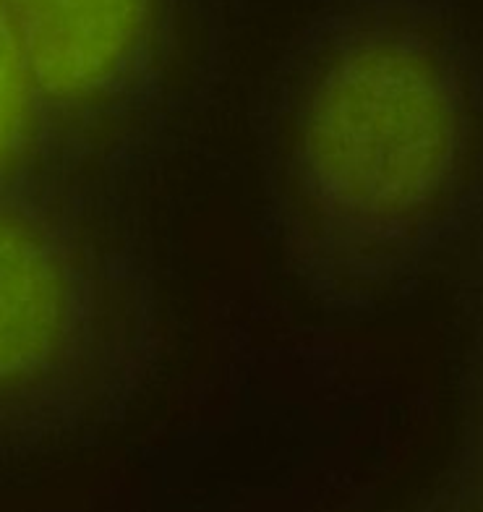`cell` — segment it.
I'll return each mask as SVG.
<instances>
[{"label": "cell", "instance_id": "cell-4", "mask_svg": "<svg viewBox=\"0 0 483 512\" xmlns=\"http://www.w3.org/2000/svg\"><path fill=\"white\" fill-rule=\"evenodd\" d=\"M50 181L74 183L55 157L27 63L0 6V189Z\"/></svg>", "mask_w": 483, "mask_h": 512}, {"label": "cell", "instance_id": "cell-5", "mask_svg": "<svg viewBox=\"0 0 483 512\" xmlns=\"http://www.w3.org/2000/svg\"><path fill=\"white\" fill-rule=\"evenodd\" d=\"M470 411H473V429H476V445L481 452L483 468V293L478 301V327L473 337V356H470Z\"/></svg>", "mask_w": 483, "mask_h": 512}, {"label": "cell", "instance_id": "cell-3", "mask_svg": "<svg viewBox=\"0 0 483 512\" xmlns=\"http://www.w3.org/2000/svg\"><path fill=\"white\" fill-rule=\"evenodd\" d=\"M68 181L128 204L178 157L230 61L225 0H0Z\"/></svg>", "mask_w": 483, "mask_h": 512}, {"label": "cell", "instance_id": "cell-1", "mask_svg": "<svg viewBox=\"0 0 483 512\" xmlns=\"http://www.w3.org/2000/svg\"><path fill=\"white\" fill-rule=\"evenodd\" d=\"M256 162L298 288L392 304L483 236V32L457 0H324L269 71Z\"/></svg>", "mask_w": 483, "mask_h": 512}, {"label": "cell", "instance_id": "cell-2", "mask_svg": "<svg viewBox=\"0 0 483 512\" xmlns=\"http://www.w3.org/2000/svg\"><path fill=\"white\" fill-rule=\"evenodd\" d=\"M128 204L0 189V463L110 424L157 379L162 296Z\"/></svg>", "mask_w": 483, "mask_h": 512}]
</instances>
